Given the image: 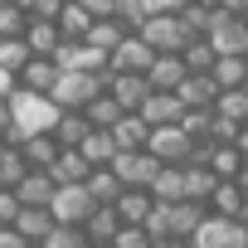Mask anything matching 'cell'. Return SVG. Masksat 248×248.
<instances>
[{
	"label": "cell",
	"mask_w": 248,
	"mask_h": 248,
	"mask_svg": "<svg viewBox=\"0 0 248 248\" xmlns=\"http://www.w3.org/2000/svg\"><path fill=\"white\" fill-rule=\"evenodd\" d=\"M117 20H122V30H141L146 25V5H141V0H117Z\"/></svg>",
	"instance_id": "obj_39"
},
{
	"label": "cell",
	"mask_w": 248,
	"mask_h": 248,
	"mask_svg": "<svg viewBox=\"0 0 248 248\" xmlns=\"http://www.w3.org/2000/svg\"><path fill=\"white\" fill-rule=\"evenodd\" d=\"M190 248H248V224H243V219H219V214H204V224L195 229Z\"/></svg>",
	"instance_id": "obj_4"
},
{
	"label": "cell",
	"mask_w": 248,
	"mask_h": 248,
	"mask_svg": "<svg viewBox=\"0 0 248 248\" xmlns=\"http://www.w3.org/2000/svg\"><path fill=\"white\" fill-rule=\"evenodd\" d=\"M20 39H25L30 59H54V54H59V44H63V34H59V25H54V20H30Z\"/></svg>",
	"instance_id": "obj_15"
},
{
	"label": "cell",
	"mask_w": 248,
	"mask_h": 248,
	"mask_svg": "<svg viewBox=\"0 0 248 248\" xmlns=\"http://www.w3.org/2000/svg\"><path fill=\"white\" fill-rule=\"evenodd\" d=\"M25 170H30V166H25L20 146H5V141H0V190H15Z\"/></svg>",
	"instance_id": "obj_35"
},
{
	"label": "cell",
	"mask_w": 248,
	"mask_h": 248,
	"mask_svg": "<svg viewBox=\"0 0 248 248\" xmlns=\"http://www.w3.org/2000/svg\"><path fill=\"white\" fill-rule=\"evenodd\" d=\"M112 209H117V219H122V229H141V224H146V214L156 209V200H151L146 190H122Z\"/></svg>",
	"instance_id": "obj_19"
},
{
	"label": "cell",
	"mask_w": 248,
	"mask_h": 248,
	"mask_svg": "<svg viewBox=\"0 0 248 248\" xmlns=\"http://www.w3.org/2000/svg\"><path fill=\"white\" fill-rule=\"evenodd\" d=\"M107 97H112L122 112H141V102L151 97V88H146L141 73H107Z\"/></svg>",
	"instance_id": "obj_10"
},
{
	"label": "cell",
	"mask_w": 248,
	"mask_h": 248,
	"mask_svg": "<svg viewBox=\"0 0 248 248\" xmlns=\"http://www.w3.org/2000/svg\"><path fill=\"white\" fill-rule=\"evenodd\" d=\"M233 185H238V190L248 195V161H243V170H238V180H233Z\"/></svg>",
	"instance_id": "obj_47"
},
{
	"label": "cell",
	"mask_w": 248,
	"mask_h": 248,
	"mask_svg": "<svg viewBox=\"0 0 248 248\" xmlns=\"http://www.w3.org/2000/svg\"><path fill=\"white\" fill-rule=\"evenodd\" d=\"M63 5H68V0H30V20H59L63 15Z\"/></svg>",
	"instance_id": "obj_41"
},
{
	"label": "cell",
	"mask_w": 248,
	"mask_h": 248,
	"mask_svg": "<svg viewBox=\"0 0 248 248\" xmlns=\"http://www.w3.org/2000/svg\"><path fill=\"white\" fill-rule=\"evenodd\" d=\"M54 83H59V63H54V59H30V63L15 73V88H20V93H39V97H49Z\"/></svg>",
	"instance_id": "obj_13"
},
{
	"label": "cell",
	"mask_w": 248,
	"mask_h": 248,
	"mask_svg": "<svg viewBox=\"0 0 248 248\" xmlns=\"http://www.w3.org/2000/svg\"><path fill=\"white\" fill-rule=\"evenodd\" d=\"M54 25H59V34H63L68 44H83V39H88V25H93V20H88V10L78 5V0H68V5H63V15H59Z\"/></svg>",
	"instance_id": "obj_32"
},
{
	"label": "cell",
	"mask_w": 248,
	"mask_h": 248,
	"mask_svg": "<svg viewBox=\"0 0 248 248\" xmlns=\"http://www.w3.org/2000/svg\"><path fill=\"white\" fill-rule=\"evenodd\" d=\"M214 49H209V39H190L185 49H180V63H185V73H209L214 68Z\"/></svg>",
	"instance_id": "obj_34"
},
{
	"label": "cell",
	"mask_w": 248,
	"mask_h": 248,
	"mask_svg": "<svg viewBox=\"0 0 248 248\" xmlns=\"http://www.w3.org/2000/svg\"><path fill=\"white\" fill-rule=\"evenodd\" d=\"M20 156H25L30 170H49L54 156H59V146H54V137H25L20 141Z\"/></svg>",
	"instance_id": "obj_33"
},
{
	"label": "cell",
	"mask_w": 248,
	"mask_h": 248,
	"mask_svg": "<svg viewBox=\"0 0 248 248\" xmlns=\"http://www.w3.org/2000/svg\"><path fill=\"white\" fill-rule=\"evenodd\" d=\"M146 195H151L156 204H180V200H185V180H180V166H161Z\"/></svg>",
	"instance_id": "obj_26"
},
{
	"label": "cell",
	"mask_w": 248,
	"mask_h": 248,
	"mask_svg": "<svg viewBox=\"0 0 248 248\" xmlns=\"http://www.w3.org/2000/svg\"><path fill=\"white\" fill-rule=\"evenodd\" d=\"M88 10V20H117V0H78Z\"/></svg>",
	"instance_id": "obj_42"
},
{
	"label": "cell",
	"mask_w": 248,
	"mask_h": 248,
	"mask_svg": "<svg viewBox=\"0 0 248 248\" xmlns=\"http://www.w3.org/2000/svg\"><path fill=\"white\" fill-rule=\"evenodd\" d=\"M10 93H15V78H10L5 68H0V102H10Z\"/></svg>",
	"instance_id": "obj_45"
},
{
	"label": "cell",
	"mask_w": 248,
	"mask_h": 248,
	"mask_svg": "<svg viewBox=\"0 0 248 248\" xmlns=\"http://www.w3.org/2000/svg\"><path fill=\"white\" fill-rule=\"evenodd\" d=\"M151 59H156V54L141 44V34H127V39H122V44L107 54V73H141V78H146Z\"/></svg>",
	"instance_id": "obj_9"
},
{
	"label": "cell",
	"mask_w": 248,
	"mask_h": 248,
	"mask_svg": "<svg viewBox=\"0 0 248 248\" xmlns=\"http://www.w3.org/2000/svg\"><path fill=\"white\" fill-rule=\"evenodd\" d=\"M122 117H127V112H122V107H117V102H112L107 93H97V97H93V102L83 107V122H88L93 132H112Z\"/></svg>",
	"instance_id": "obj_27"
},
{
	"label": "cell",
	"mask_w": 248,
	"mask_h": 248,
	"mask_svg": "<svg viewBox=\"0 0 248 248\" xmlns=\"http://www.w3.org/2000/svg\"><path fill=\"white\" fill-rule=\"evenodd\" d=\"M209 49L214 54H248V20L243 15H229V10H219V20L209 25Z\"/></svg>",
	"instance_id": "obj_8"
},
{
	"label": "cell",
	"mask_w": 248,
	"mask_h": 248,
	"mask_svg": "<svg viewBox=\"0 0 248 248\" xmlns=\"http://www.w3.org/2000/svg\"><path fill=\"white\" fill-rule=\"evenodd\" d=\"M180 180H185V204H204L209 195H214V170L209 166H200V161H190V166H180Z\"/></svg>",
	"instance_id": "obj_22"
},
{
	"label": "cell",
	"mask_w": 248,
	"mask_h": 248,
	"mask_svg": "<svg viewBox=\"0 0 248 248\" xmlns=\"http://www.w3.org/2000/svg\"><path fill=\"white\" fill-rule=\"evenodd\" d=\"M15 214H20L15 190H0V229H10V224H15Z\"/></svg>",
	"instance_id": "obj_43"
},
{
	"label": "cell",
	"mask_w": 248,
	"mask_h": 248,
	"mask_svg": "<svg viewBox=\"0 0 248 248\" xmlns=\"http://www.w3.org/2000/svg\"><path fill=\"white\" fill-rule=\"evenodd\" d=\"M243 224H248V209H243Z\"/></svg>",
	"instance_id": "obj_52"
},
{
	"label": "cell",
	"mask_w": 248,
	"mask_h": 248,
	"mask_svg": "<svg viewBox=\"0 0 248 248\" xmlns=\"http://www.w3.org/2000/svg\"><path fill=\"white\" fill-rule=\"evenodd\" d=\"M93 209H97V204L88 200V190H83V185H59V190H54V204H49L54 224H68V229H83Z\"/></svg>",
	"instance_id": "obj_7"
},
{
	"label": "cell",
	"mask_w": 248,
	"mask_h": 248,
	"mask_svg": "<svg viewBox=\"0 0 248 248\" xmlns=\"http://www.w3.org/2000/svg\"><path fill=\"white\" fill-rule=\"evenodd\" d=\"M25 25H30V15L20 5H5V0H0V39H20Z\"/></svg>",
	"instance_id": "obj_37"
},
{
	"label": "cell",
	"mask_w": 248,
	"mask_h": 248,
	"mask_svg": "<svg viewBox=\"0 0 248 248\" xmlns=\"http://www.w3.org/2000/svg\"><path fill=\"white\" fill-rule=\"evenodd\" d=\"M54 175L49 170H25L20 175V185H15V200H20V209H49L54 204Z\"/></svg>",
	"instance_id": "obj_11"
},
{
	"label": "cell",
	"mask_w": 248,
	"mask_h": 248,
	"mask_svg": "<svg viewBox=\"0 0 248 248\" xmlns=\"http://www.w3.org/2000/svg\"><path fill=\"white\" fill-rule=\"evenodd\" d=\"M25 63H30V49H25V39H0V68H5V73L15 78Z\"/></svg>",
	"instance_id": "obj_36"
},
{
	"label": "cell",
	"mask_w": 248,
	"mask_h": 248,
	"mask_svg": "<svg viewBox=\"0 0 248 248\" xmlns=\"http://www.w3.org/2000/svg\"><path fill=\"white\" fill-rule=\"evenodd\" d=\"M39 248H88V238H83V229H68V224H54V233L39 243Z\"/></svg>",
	"instance_id": "obj_38"
},
{
	"label": "cell",
	"mask_w": 248,
	"mask_h": 248,
	"mask_svg": "<svg viewBox=\"0 0 248 248\" xmlns=\"http://www.w3.org/2000/svg\"><path fill=\"white\" fill-rule=\"evenodd\" d=\"M83 190H88V200H93V204H117V195H122V180H117V175L102 166V170H88Z\"/></svg>",
	"instance_id": "obj_31"
},
{
	"label": "cell",
	"mask_w": 248,
	"mask_h": 248,
	"mask_svg": "<svg viewBox=\"0 0 248 248\" xmlns=\"http://www.w3.org/2000/svg\"><path fill=\"white\" fill-rule=\"evenodd\" d=\"M78 156L88 161V170L112 166V161H117V141H112V132H88V137H83V146H78Z\"/></svg>",
	"instance_id": "obj_24"
},
{
	"label": "cell",
	"mask_w": 248,
	"mask_h": 248,
	"mask_svg": "<svg viewBox=\"0 0 248 248\" xmlns=\"http://www.w3.org/2000/svg\"><path fill=\"white\" fill-rule=\"evenodd\" d=\"M180 83H185V63H180V54H156L151 68H146V88H151V93H175Z\"/></svg>",
	"instance_id": "obj_16"
},
{
	"label": "cell",
	"mask_w": 248,
	"mask_h": 248,
	"mask_svg": "<svg viewBox=\"0 0 248 248\" xmlns=\"http://www.w3.org/2000/svg\"><path fill=\"white\" fill-rule=\"evenodd\" d=\"M107 170L122 180V190H151V180H156L161 161H156L151 151H117V161H112Z\"/></svg>",
	"instance_id": "obj_6"
},
{
	"label": "cell",
	"mask_w": 248,
	"mask_h": 248,
	"mask_svg": "<svg viewBox=\"0 0 248 248\" xmlns=\"http://www.w3.org/2000/svg\"><path fill=\"white\" fill-rule=\"evenodd\" d=\"M127 34H132V30H122V20H93L83 44H93L97 54H112V49H117L122 39H127Z\"/></svg>",
	"instance_id": "obj_28"
},
{
	"label": "cell",
	"mask_w": 248,
	"mask_h": 248,
	"mask_svg": "<svg viewBox=\"0 0 248 248\" xmlns=\"http://www.w3.org/2000/svg\"><path fill=\"white\" fill-rule=\"evenodd\" d=\"M5 127H10V107L0 102V137H5Z\"/></svg>",
	"instance_id": "obj_48"
},
{
	"label": "cell",
	"mask_w": 248,
	"mask_h": 248,
	"mask_svg": "<svg viewBox=\"0 0 248 248\" xmlns=\"http://www.w3.org/2000/svg\"><path fill=\"white\" fill-rule=\"evenodd\" d=\"M10 229H15V233H20V238H25L30 248H39V243H44V238L54 233V214H49V209H20Z\"/></svg>",
	"instance_id": "obj_20"
},
{
	"label": "cell",
	"mask_w": 248,
	"mask_h": 248,
	"mask_svg": "<svg viewBox=\"0 0 248 248\" xmlns=\"http://www.w3.org/2000/svg\"><path fill=\"white\" fill-rule=\"evenodd\" d=\"M233 146H238V156L248 161V127H238V141H233Z\"/></svg>",
	"instance_id": "obj_46"
},
{
	"label": "cell",
	"mask_w": 248,
	"mask_h": 248,
	"mask_svg": "<svg viewBox=\"0 0 248 248\" xmlns=\"http://www.w3.org/2000/svg\"><path fill=\"white\" fill-rule=\"evenodd\" d=\"M146 127H180V117H185V107H180V97L175 93H151L146 102H141V112H137Z\"/></svg>",
	"instance_id": "obj_14"
},
{
	"label": "cell",
	"mask_w": 248,
	"mask_h": 248,
	"mask_svg": "<svg viewBox=\"0 0 248 248\" xmlns=\"http://www.w3.org/2000/svg\"><path fill=\"white\" fill-rule=\"evenodd\" d=\"M5 5H20V10H30V0H5Z\"/></svg>",
	"instance_id": "obj_50"
},
{
	"label": "cell",
	"mask_w": 248,
	"mask_h": 248,
	"mask_svg": "<svg viewBox=\"0 0 248 248\" xmlns=\"http://www.w3.org/2000/svg\"><path fill=\"white\" fill-rule=\"evenodd\" d=\"M209 78H214L219 93H238L248 83V54H219L214 68H209Z\"/></svg>",
	"instance_id": "obj_17"
},
{
	"label": "cell",
	"mask_w": 248,
	"mask_h": 248,
	"mask_svg": "<svg viewBox=\"0 0 248 248\" xmlns=\"http://www.w3.org/2000/svg\"><path fill=\"white\" fill-rule=\"evenodd\" d=\"M146 137H151V127L137 117V112H127L112 127V141H117V151H146Z\"/></svg>",
	"instance_id": "obj_25"
},
{
	"label": "cell",
	"mask_w": 248,
	"mask_h": 248,
	"mask_svg": "<svg viewBox=\"0 0 248 248\" xmlns=\"http://www.w3.org/2000/svg\"><path fill=\"white\" fill-rule=\"evenodd\" d=\"M117 229H122L117 209H112V204H97V209L88 214V224H83V238H88L93 248H107V243L117 238Z\"/></svg>",
	"instance_id": "obj_21"
},
{
	"label": "cell",
	"mask_w": 248,
	"mask_h": 248,
	"mask_svg": "<svg viewBox=\"0 0 248 248\" xmlns=\"http://www.w3.org/2000/svg\"><path fill=\"white\" fill-rule=\"evenodd\" d=\"M49 175H54V185H83L88 180V161L78 151H59L54 166H49Z\"/></svg>",
	"instance_id": "obj_30"
},
{
	"label": "cell",
	"mask_w": 248,
	"mask_h": 248,
	"mask_svg": "<svg viewBox=\"0 0 248 248\" xmlns=\"http://www.w3.org/2000/svg\"><path fill=\"white\" fill-rule=\"evenodd\" d=\"M156 248H190V243H170V238H166V243H156Z\"/></svg>",
	"instance_id": "obj_49"
},
{
	"label": "cell",
	"mask_w": 248,
	"mask_h": 248,
	"mask_svg": "<svg viewBox=\"0 0 248 248\" xmlns=\"http://www.w3.org/2000/svg\"><path fill=\"white\" fill-rule=\"evenodd\" d=\"M97 93H107V73H59L49 102H54L59 112H83Z\"/></svg>",
	"instance_id": "obj_2"
},
{
	"label": "cell",
	"mask_w": 248,
	"mask_h": 248,
	"mask_svg": "<svg viewBox=\"0 0 248 248\" xmlns=\"http://www.w3.org/2000/svg\"><path fill=\"white\" fill-rule=\"evenodd\" d=\"M107 248H156V243H151L146 229H117V238H112Z\"/></svg>",
	"instance_id": "obj_40"
},
{
	"label": "cell",
	"mask_w": 248,
	"mask_h": 248,
	"mask_svg": "<svg viewBox=\"0 0 248 248\" xmlns=\"http://www.w3.org/2000/svg\"><path fill=\"white\" fill-rule=\"evenodd\" d=\"M204 214H209L204 204H185V200H180V204H156L141 229L151 233V243H166V238H170V243H190L195 229L204 224Z\"/></svg>",
	"instance_id": "obj_1"
},
{
	"label": "cell",
	"mask_w": 248,
	"mask_h": 248,
	"mask_svg": "<svg viewBox=\"0 0 248 248\" xmlns=\"http://www.w3.org/2000/svg\"><path fill=\"white\" fill-rule=\"evenodd\" d=\"M88 248H93V243H88Z\"/></svg>",
	"instance_id": "obj_53"
},
{
	"label": "cell",
	"mask_w": 248,
	"mask_h": 248,
	"mask_svg": "<svg viewBox=\"0 0 248 248\" xmlns=\"http://www.w3.org/2000/svg\"><path fill=\"white\" fill-rule=\"evenodd\" d=\"M146 151L161 161V166H190L195 161V141L180 132V127H151V137H146Z\"/></svg>",
	"instance_id": "obj_5"
},
{
	"label": "cell",
	"mask_w": 248,
	"mask_h": 248,
	"mask_svg": "<svg viewBox=\"0 0 248 248\" xmlns=\"http://www.w3.org/2000/svg\"><path fill=\"white\" fill-rule=\"evenodd\" d=\"M243 97H248V83H243Z\"/></svg>",
	"instance_id": "obj_51"
},
{
	"label": "cell",
	"mask_w": 248,
	"mask_h": 248,
	"mask_svg": "<svg viewBox=\"0 0 248 248\" xmlns=\"http://www.w3.org/2000/svg\"><path fill=\"white\" fill-rule=\"evenodd\" d=\"M200 166H209V170H214V180H238L243 156H238V146H209V156H204Z\"/></svg>",
	"instance_id": "obj_29"
},
{
	"label": "cell",
	"mask_w": 248,
	"mask_h": 248,
	"mask_svg": "<svg viewBox=\"0 0 248 248\" xmlns=\"http://www.w3.org/2000/svg\"><path fill=\"white\" fill-rule=\"evenodd\" d=\"M88 132H93V127L83 122V112H59V122H54V132H49V137H54L59 151H78Z\"/></svg>",
	"instance_id": "obj_23"
},
{
	"label": "cell",
	"mask_w": 248,
	"mask_h": 248,
	"mask_svg": "<svg viewBox=\"0 0 248 248\" xmlns=\"http://www.w3.org/2000/svg\"><path fill=\"white\" fill-rule=\"evenodd\" d=\"M175 97H180V107H185V112H214L219 88H214V78H209V73H185V83L175 88Z\"/></svg>",
	"instance_id": "obj_12"
},
{
	"label": "cell",
	"mask_w": 248,
	"mask_h": 248,
	"mask_svg": "<svg viewBox=\"0 0 248 248\" xmlns=\"http://www.w3.org/2000/svg\"><path fill=\"white\" fill-rule=\"evenodd\" d=\"M0 248H30V243H25L15 229H0Z\"/></svg>",
	"instance_id": "obj_44"
},
{
	"label": "cell",
	"mask_w": 248,
	"mask_h": 248,
	"mask_svg": "<svg viewBox=\"0 0 248 248\" xmlns=\"http://www.w3.org/2000/svg\"><path fill=\"white\" fill-rule=\"evenodd\" d=\"M204 209H209V214H219V219H243L248 195H243L233 180H219V185H214V195L204 200Z\"/></svg>",
	"instance_id": "obj_18"
},
{
	"label": "cell",
	"mask_w": 248,
	"mask_h": 248,
	"mask_svg": "<svg viewBox=\"0 0 248 248\" xmlns=\"http://www.w3.org/2000/svg\"><path fill=\"white\" fill-rule=\"evenodd\" d=\"M137 34H141V44L151 54H180L190 44V30L180 25V15H146V25Z\"/></svg>",
	"instance_id": "obj_3"
}]
</instances>
